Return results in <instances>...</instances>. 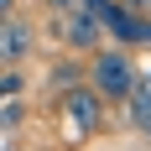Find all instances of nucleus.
Returning <instances> with one entry per match:
<instances>
[{
	"label": "nucleus",
	"mask_w": 151,
	"mask_h": 151,
	"mask_svg": "<svg viewBox=\"0 0 151 151\" xmlns=\"http://www.w3.org/2000/svg\"><path fill=\"white\" fill-rule=\"evenodd\" d=\"M146 11H151V0H146Z\"/></svg>",
	"instance_id": "1a4fd4ad"
},
{
	"label": "nucleus",
	"mask_w": 151,
	"mask_h": 151,
	"mask_svg": "<svg viewBox=\"0 0 151 151\" xmlns=\"http://www.w3.org/2000/svg\"><path fill=\"white\" fill-rule=\"evenodd\" d=\"M16 89H21V68L11 63V68L0 73V99H5V94H16Z\"/></svg>",
	"instance_id": "423d86ee"
},
{
	"label": "nucleus",
	"mask_w": 151,
	"mask_h": 151,
	"mask_svg": "<svg viewBox=\"0 0 151 151\" xmlns=\"http://www.w3.org/2000/svg\"><path fill=\"white\" fill-rule=\"evenodd\" d=\"M11 120H21V104H16V109H11V104L0 109V125H11Z\"/></svg>",
	"instance_id": "0eeeda50"
},
{
	"label": "nucleus",
	"mask_w": 151,
	"mask_h": 151,
	"mask_svg": "<svg viewBox=\"0 0 151 151\" xmlns=\"http://www.w3.org/2000/svg\"><path fill=\"white\" fill-rule=\"evenodd\" d=\"M94 94H99V99H125V94L136 89V68H130V58H125V52H99V58H94Z\"/></svg>",
	"instance_id": "f257e3e1"
},
{
	"label": "nucleus",
	"mask_w": 151,
	"mask_h": 151,
	"mask_svg": "<svg viewBox=\"0 0 151 151\" xmlns=\"http://www.w3.org/2000/svg\"><path fill=\"white\" fill-rule=\"evenodd\" d=\"M63 120H73V130L83 136V130H94V125L104 120V99L94 89H68L63 94Z\"/></svg>",
	"instance_id": "7ed1b4c3"
},
{
	"label": "nucleus",
	"mask_w": 151,
	"mask_h": 151,
	"mask_svg": "<svg viewBox=\"0 0 151 151\" xmlns=\"http://www.w3.org/2000/svg\"><path fill=\"white\" fill-rule=\"evenodd\" d=\"M99 26H104L109 37H120L125 47L151 42V21H146L141 11H125V5H115V0H104V5H99Z\"/></svg>",
	"instance_id": "f03ea898"
},
{
	"label": "nucleus",
	"mask_w": 151,
	"mask_h": 151,
	"mask_svg": "<svg viewBox=\"0 0 151 151\" xmlns=\"http://www.w3.org/2000/svg\"><path fill=\"white\" fill-rule=\"evenodd\" d=\"M11 5H16V0H0V16H11Z\"/></svg>",
	"instance_id": "6e6552de"
},
{
	"label": "nucleus",
	"mask_w": 151,
	"mask_h": 151,
	"mask_svg": "<svg viewBox=\"0 0 151 151\" xmlns=\"http://www.w3.org/2000/svg\"><path fill=\"white\" fill-rule=\"evenodd\" d=\"M31 52V26L26 21H16V16H0V63L11 68Z\"/></svg>",
	"instance_id": "39448f33"
},
{
	"label": "nucleus",
	"mask_w": 151,
	"mask_h": 151,
	"mask_svg": "<svg viewBox=\"0 0 151 151\" xmlns=\"http://www.w3.org/2000/svg\"><path fill=\"white\" fill-rule=\"evenodd\" d=\"M99 37H104V26H99L94 11H63V42L73 47V52H94Z\"/></svg>",
	"instance_id": "20e7f679"
}]
</instances>
